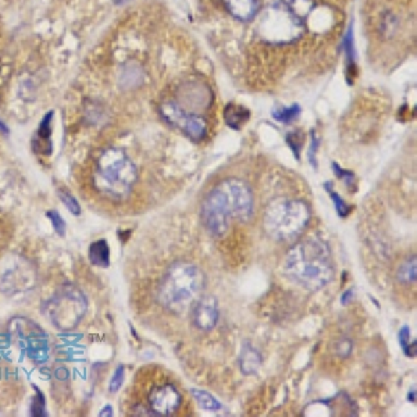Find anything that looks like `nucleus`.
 <instances>
[{
	"label": "nucleus",
	"mask_w": 417,
	"mask_h": 417,
	"mask_svg": "<svg viewBox=\"0 0 417 417\" xmlns=\"http://www.w3.org/2000/svg\"><path fill=\"white\" fill-rule=\"evenodd\" d=\"M286 274L306 290H320L334 278V263L329 245L320 237H309L294 245L284 262Z\"/></svg>",
	"instance_id": "1"
},
{
	"label": "nucleus",
	"mask_w": 417,
	"mask_h": 417,
	"mask_svg": "<svg viewBox=\"0 0 417 417\" xmlns=\"http://www.w3.org/2000/svg\"><path fill=\"white\" fill-rule=\"evenodd\" d=\"M205 281V274L198 266L188 262H175L160 281L159 303L168 312L182 313L201 296Z\"/></svg>",
	"instance_id": "2"
},
{
	"label": "nucleus",
	"mask_w": 417,
	"mask_h": 417,
	"mask_svg": "<svg viewBox=\"0 0 417 417\" xmlns=\"http://www.w3.org/2000/svg\"><path fill=\"white\" fill-rule=\"evenodd\" d=\"M136 177L135 164L127 153L121 149L110 148L98 160L94 185L105 197L121 201L129 194Z\"/></svg>",
	"instance_id": "3"
},
{
	"label": "nucleus",
	"mask_w": 417,
	"mask_h": 417,
	"mask_svg": "<svg viewBox=\"0 0 417 417\" xmlns=\"http://www.w3.org/2000/svg\"><path fill=\"white\" fill-rule=\"evenodd\" d=\"M310 220V209L301 199L273 201L264 212L266 233L277 241L298 238Z\"/></svg>",
	"instance_id": "4"
},
{
	"label": "nucleus",
	"mask_w": 417,
	"mask_h": 417,
	"mask_svg": "<svg viewBox=\"0 0 417 417\" xmlns=\"http://www.w3.org/2000/svg\"><path fill=\"white\" fill-rule=\"evenodd\" d=\"M88 309L85 295L74 286L66 284L56 290L52 298L45 303L43 313L63 331L75 329Z\"/></svg>",
	"instance_id": "5"
},
{
	"label": "nucleus",
	"mask_w": 417,
	"mask_h": 417,
	"mask_svg": "<svg viewBox=\"0 0 417 417\" xmlns=\"http://www.w3.org/2000/svg\"><path fill=\"white\" fill-rule=\"evenodd\" d=\"M302 23L303 20L295 16L287 3L280 2L266 10L259 24V32L268 42L287 43L301 36Z\"/></svg>",
	"instance_id": "6"
},
{
	"label": "nucleus",
	"mask_w": 417,
	"mask_h": 417,
	"mask_svg": "<svg viewBox=\"0 0 417 417\" xmlns=\"http://www.w3.org/2000/svg\"><path fill=\"white\" fill-rule=\"evenodd\" d=\"M36 286L34 266L18 255H9L0 262V290L8 296H18Z\"/></svg>",
	"instance_id": "7"
},
{
	"label": "nucleus",
	"mask_w": 417,
	"mask_h": 417,
	"mask_svg": "<svg viewBox=\"0 0 417 417\" xmlns=\"http://www.w3.org/2000/svg\"><path fill=\"white\" fill-rule=\"evenodd\" d=\"M231 220L248 223L253 216V194L248 185L237 178H227L217 185Z\"/></svg>",
	"instance_id": "8"
},
{
	"label": "nucleus",
	"mask_w": 417,
	"mask_h": 417,
	"mask_svg": "<svg viewBox=\"0 0 417 417\" xmlns=\"http://www.w3.org/2000/svg\"><path fill=\"white\" fill-rule=\"evenodd\" d=\"M12 326L13 329L10 327V333L13 340L31 359L39 363L48 359V337L39 326L25 318L14 320Z\"/></svg>",
	"instance_id": "9"
},
{
	"label": "nucleus",
	"mask_w": 417,
	"mask_h": 417,
	"mask_svg": "<svg viewBox=\"0 0 417 417\" xmlns=\"http://www.w3.org/2000/svg\"><path fill=\"white\" fill-rule=\"evenodd\" d=\"M201 218L209 233L214 237H223L228 231L231 216L217 187L203 199Z\"/></svg>",
	"instance_id": "10"
},
{
	"label": "nucleus",
	"mask_w": 417,
	"mask_h": 417,
	"mask_svg": "<svg viewBox=\"0 0 417 417\" xmlns=\"http://www.w3.org/2000/svg\"><path fill=\"white\" fill-rule=\"evenodd\" d=\"M160 114L168 124L181 129L195 142L202 141V139L206 136L207 132L206 121L201 116L187 112L179 105L164 103L160 108Z\"/></svg>",
	"instance_id": "11"
},
{
	"label": "nucleus",
	"mask_w": 417,
	"mask_h": 417,
	"mask_svg": "<svg viewBox=\"0 0 417 417\" xmlns=\"http://www.w3.org/2000/svg\"><path fill=\"white\" fill-rule=\"evenodd\" d=\"M182 403V395L174 384L163 383L155 386L148 395L149 410L153 416H173Z\"/></svg>",
	"instance_id": "12"
},
{
	"label": "nucleus",
	"mask_w": 417,
	"mask_h": 417,
	"mask_svg": "<svg viewBox=\"0 0 417 417\" xmlns=\"http://www.w3.org/2000/svg\"><path fill=\"white\" fill-rule=\"evenodd\" d=\"M191 317L194 326L198 330L212 331L217 326L220 318V309L217 299L210 295L199 296L192 305Z\"/></svg>",
	"instance_id": "13"
},
{
	"label": "nucleus",
	"mask_w": 417,
	"mask_h": 417,
	"mask_svg": "<svg viewBox=\"0 0 417 417\" xmlns=\"http://www.w3.org/2000/svg\"><path fill=\"white\" fill-rule=\"evenodd\" d=\"M224 3L229 14L240 21H251L259 10L257 0H224Z\"/></svg>",
	"instance_id": "14"
},
{
	"label": "nucleus",
	"mask_w": 417,
	"mask_h": 417,
	"mask_svg": "<svg viewBox=\"0 0 417 417\" xmlns=\"http://www.w3.org/2000/svg\"><path fill=\"white\" fill-rule=\"evenodd\" d=\"M240 362L244 375H255L262 366V355L251 344H244Z\"/></svg>",
	"instance_id": "15"
},
{
	"label": "nucleus",
	"mask_w": 417,
	"mask_h": 417,
	"mask_svg": "<svg viewBox=\"0 0 417 417\" xmlns=\"http://www.w3.org/2000/svg\"><path fill=\"white\" fill-rule=\"evenodd\" d=\"M89 260L98 267H109L110 264V249L105 240L97 241L89 247Z\"/></svg>",
	"instance_id": "16"
},
{
	"label": "nucleus",
	"mask_w": 417,
	"mask_h": 417,
	"mask_svg": "<svg viewBox=\"0 0 417 417\" xmlns=\"http://www.w3.org/2000/svg\"><path fill=\"white\" fill-rule=\"evenodd\" d=\"M225 123L234 129H240L249 120V112L240 105H228L224 112Z\"/></svg>",
	"instance_id": "17"
},
{
	"label": "nucleus",
	"mask_w": 417,
	"mask_h": 417,
	"mask_svg": "<svg viewBox=\"0 0 417 417\" xmlns=\"http://www.w3.org/2000/svg\"><path fill=\"white\" fill-rule=\"evenodd\" d=\"M398 281L403 286H412L416 283V257L410 256L401 263L396 271Z\"/></svg>",
	"instance_id": "18"
},
{
	"label": "nucleus",
	"mask_w": 417,
	"mask_h": 417,
	"mask_svg": "<svg viewBox=\"0 0 417 417\" xmlns=\"http://www.w3.org/2000/svg\"><path fill=\"white\" fill-rule=\"evenodd\" d=\"M191 392L202 409L209 412H217L223 409V405L212 394L202 390H192Z\"/></svg>",
	"instance_id": "19"
},
{
	"label": "nucleus",
	"mask_w": 417,
	"mask_h": 417,
	"mask_svg": "<svg viewBox=\"0 0 417 417\" xmlns=\"http://www.w3.org/2000/svg\"><path fill=\"white\" fill-rule=\"evenodd\" d=\"M301 114V108L298 105H294L291 108H283V109H278V110H274L273 112V117L280 121L283 124H288L291 123L292 120H295L298 116Z\"/></svg>",
	"instance_id": "20"
},
{
	"label": "nucleus",
	"mask_w": 417,
	"mask_h": 417,
	"mask_svg": "<svg viewBox=\"0 0 417 417\" xmlns=\"http://www.w3.org/2000/svg\"><path fill=\"white\" fill-rule=\"evenodd\" d=\"M399 344H401V348L403 349L405 355L409 356V357H414L416 356V352H417V346H416V341L413 344H410V330L409 327H402L401 331H399Z\"/></svg>",
	"instance_id": "21"
},
{
	"label": "nucleus",
	"mask_w": 417,
	"mask_h": 417,
	"mask_svg": "<svg viewBox=\"0 0 417 417\" xmlns=\"http://www.w3.org/2000/svg\"><path fill=\"white\" fill-rule=\"evenodd\" d=\"M287 5L292 10V13L298 16L301 20H305V17L309 14V12L313 8L312 0H290Z\"/></svg>",
	"instance_id": "22"
},
{
	"label": "nucleus",
	"mask_w": 417,
	"mask_h": 417,
	"mask_svg": "<svg viewBox=\"0 0 417 417\" xmlns=\"http://www.w3.org/2000/svg\"><path fill=\"white\" fill-rule=\"evenodd\" d=\"M324 187L327 188V192L330 194V197H331V199H333V202H334V206H336V209H337V213H338L341 217H345V216L349 213V207H348V205L345 203V201H344L336 191H333V184H331V182H326V184H324Z\"/></svg>",
	"instance_id": "23"
},
{
	"label": "nucleus",
	"mask_w": 417,
	"mask_h": 417,
	"mask_svg": "<svg viewBox=\"0 0 417 417\" xmlns=\"http://www.w3.org/2000/svg\"><path fill=\"white\" fill-rule=\"evenodd\" d=\"M52 117H53V112H49L48 114H46L40 123V127L38 129V138L40 139V141H45L48 145H51V132H52V128H51V124H52Z\"/></svg>",
	"instance_id": "24"
},
{
	"label": "nucleus",
	"mask_w": 417,
	"mask_h": 417,
	"mask_svg": "<svg viewBox=\"0 0 417 417\" xmlns=\"http://www.w3.org/2000/svg\"><path fill=\"white\" fill-rule=\"evenodd\" d=\"M59 198H60V201L63 202V205L73 213V214H75V216H78L79 213H81V206H79V203H78V201L70 194V192H67V191H59Z\"/></svg>",
	"instance_id": "25"
},
{
	"label": "nucleus",
	"mask_w": 417,
	"mask_h": 417,
	"mask_svg": "<svg viewBox=\"0 0 417 417\" xmlns=\"http://www.w3.org/2000/svg\"><path fill=\"white\" fill-rule=\"evenodd\" d=\"M333 170H334V173L337 174V177L338 178H341V179H345L346 181V185H348V188L351 190V191H355V188H353V182H355V179H356V177H355V174L353 173H351V171H346V170H342L337 163H333Z\"/></svg>",
	"instance_id": "26"
},
{
	"label": "nucleus",
	"mask_w": 417,
	"mask_h": 417,
	"mask_svg": "<svg viewBox=\"0 0 417 417\" xmlns=\"http://www.w3.org/2000/svg\"><path fill=\"white\" fill-rule=\"evenodd\" d=\"M124 373H125L124 367L118 366L117 370L114 372V375H113V377H112V380H110V384H109L110 392H117L121 388L123 381H124Z\"/></svg>",
	"instance_id": "27"
},
{
	"label": "nucleus",
	"mask_w": 417,
	"mask_h": 417,
	"mask_svg": "<svg viewBox=\"0 0 417 417\" xmlns=\"http://www.w3.org/2000/svg\"><path fill=\"white\" fill-rule=\"evenodd\" d=\"M48 217L52 220V224H53V228L56 229V233L59 236H64V233H66V223L62 218V216L58 212H55V210H49L48 212Z\"/></svg>",
	"instance_id": "28"
},
{
	"label": "nucleus",
	"mask_w": 417,
	"mask_h": 417,
	"mask_svg": "<svg viewBox=\"0 0 417 417\" xmlns=\"http://www.w3.org/2000/svg\"><path fill=\"white\" fill-rule=\"evenodd\" d=\"M287 141H288V145H290V148L294 151V153H295V157L296 159H299V149L302 148V145H301V138H299V135L296 134V132H291L288 136H287Z\"/></svg>",
	"instance_id": "29"
},
{
	"label": "nucleus",
	"mask_w": 417,
	"mask_h": 417,
	"mask_svg": "<svg viewBox=\"0 0 417 417\" xmlns=\"http://www.w3.org/2000/svg\"><path fill=\"white\" fill-rule=\"evenodd\" d=\"M43 407H45V398L40 394V391L36 390V396L34 398V402H32V414L42 416L43 414Z\"/></svg>",
	"instance_id": "30"
},
{
	"label": "nucleus",
	"mask_w": 417,
	"mask_h": 417,
	"mask_svg": "<svg viewBox=\"0 0 417 417\" xmlns=\"http://www.w3.org/2000/svg\"><path fill=\"white\" fill-rule=\"evenodd\" d=\"M320 144V138L316 135V132L313 131L312 132V144H310V152H309V160L310 163L316 167L317 166V162H316V153H317V149H318V145Z\"/></svg>",
	"instance_id": "31"
},
{
	"label": "nucleus",
	"mask_w": 417,
	"mask_h": 417,
	"mask_svg": "<svg viewBox=\"0 0 417 417\" xmlns=\"http://www.w3.org/2000/svg\"><path fill=\"white\" fill-rule=\"evenodd\" d=\"M336 352L338 356L341 357H348L352 352V342L348 341V340H341L338 344H337V348H336Z\"/></svg>",
	"instance_id": "32"
},
{
	"label": "nucleus",
	"mask_w": 417,
	"mask_h": 417,
	"mask_svg": "<svg viewBox=\"0 0 417 417\" xmlns=\"http://www.w3.org/2000/svg\"><path fill=\"white\" fill-rule=\"evenodd\" d=\"M353 299V290H348L345 291V294L342 295V305H348L351 301Z\"/></svg>",
	"instance_id": "33"
},
{
	"label": "nucleus",
	"mask_w": 417,
	"mask_h": 417,
	"mask_svg": "<svg viewBox=\"0 0 417 417\" xmlns=\"http://www.w3.org/2000/svg\"><path fill=\"white\" fill-rule=\"evenodd\" d=\"M99 416H113V409H112V406H106L105 409H102V412L99 413Z\"/></svg>",
	"instance_id": "34"
},
{
	"label": "nucleus",
	"mask_w": 417,
	"mask_h": 417,
	"mask_svg": "<svg viewBox=\"0 0 417 417\" xmlns=\"http://www.w3.org/2000/svg\"><path fill=\"white\" fill-rule=\"evenodd\" d=\"M0 132L5 134V135H8V134H9V128H8V125L3 123V120H2V118H0Z\"/></svg>",
	"instance_id": "35"
},
{
	"label": "nucleus",
	"mask_w": 417,
	"mask_h": 417,
	"mask_svg": "<svg viewBox=\"0 0 417 417\" xmlns=\"http://www.w3.org/2000/svg\"><path fill=\"white\" fill-rule=\"evenodd\" d=\"M409 399H410V402H414V401H416V391H414V390H413V392H410Z\"/></svg>",
	"instance_id": "36"
},
{
	"label": "nucleus",
	"mask_w": 417,
	"mask_h": 417,
	"mask_svg": "<svg viewBox=\"0 0 417 417\" xmlns=\"http://www.w3.org/2000/svg\"><path fill=\"white\" fill-rule=\"evenodd\" d=\"M128 0H116V3H125Z\"/></svg>",
	"instance_id": "37"
}]
</instances>
